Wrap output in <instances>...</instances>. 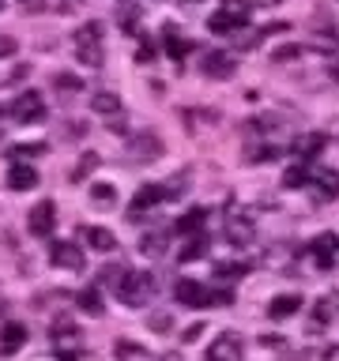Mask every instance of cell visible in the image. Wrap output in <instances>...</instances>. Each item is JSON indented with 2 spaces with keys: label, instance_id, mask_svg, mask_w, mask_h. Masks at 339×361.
Masks as SVG:
<instances>
[{
  "label": "cell",
  "instance_id": "obj_1",
  "mask_svg": "<svg viewBox=\"0 0 339 361\" xmlns=\"http://www.w3.org/2000/svg\"><path fill=\"white\" fill-rule=\"evenodd\" d=\"M76 56L87 68H102L106 64V27L102 23H83L76 30Z\"/></svg>",
  "mask_w": 339,
  "mask_h": 361
},
{
  "label": "cell",
  "instance_id": "obj_2",
  "mask_svg": "<svg viewBox=\"0 0 339 361\" xmlns=\"http://www.w3.org/2000/svg\"><path fill=\"white\" fill-rule=\"evenodd\" d=\"M49 343H53V350H56V357H61V361H79V357H83V338L76 335V324L68 320V316L53 320Z\"/></svg>",
  "mask_w": 339,
  "mask_h": 361
},
{
  "label": "cell",
  "instance_id": "obj_3",
  "mask_svg": "<svg viewBox=\"0 0 339 361\" xmlns=\"http://www.w3.org/2000/svg\"><path fill=\"white\" fill-rule=\"evenodd\" d=\"M117 298L129 305V309H140V305H147L155 298V275L151 271H129V279L121 282Z\"/></svg>",
  "mask_w": 339,
  "mask_h": 361
},
{
  "label": "cell",
  "instance_id": "obj_4",
  "mask_svg": "<svg viewBox=\"0 0 339 361\" xmlns=\"http://www.w3.org/2000/svg\"><path fill=\"white\" fill-rule=\"evenodd\" d=\"M166 200H174L170 196V185H158V180H147V185L132 196L129 203V222H140L151 207H158V203H166Z\"/></svg>",
  "mask_w": 339,
  "mask_h": 361
},
{
  "label": "cell",
  "instance_id": "obj_5",
  "mask_svg": "<svg viewBox=\"0 0 339 361\" xmlns=\"http://www.w3.org/2000/svg\"><path fill=\"white\" fill-rule=\"evenodd\" d=\"M226 241L237 245V248H249L256 241V222L249 219L242 207H230L226 211Z\"/></svg>",
  "mask_w": 339,
  "mask_h": 361
},
{
  "label": "cell",
  "instance_id": "obj_6",
  "mask_svg": "<svg viewBox=\"0 0 339 361\" xmlns=\"http://www.w3.org/2000/svg\"><path fill=\"white\" fill-rule=\"evenodd\" d=\"M8 109H11V117L23 121V124H38L45 117V98L38 94V90H23V94L11 102Z\"/></svg>",
  "mask_w": 339,
  "mask_h": 361
},
{
  "label": "cell",
  "instance_id": "obj_7",
  "mask_svg": "<svg viewBox=\"0 0 339 361\" xmlns=\"http://www.w3.org/2000/svg\"><path fill=\"white\" fill-rule=\"evenodd\" d=\"M49 259H53V267H64V271H83L87 267V256L76 241H53Z\"/></svg>",
  "mask_w": 339,
  "mask_h": 361
},
{
  "label": "cell",
  "instance_id": "obj_8",
  "mask_svg": "<svg viewBox=\"0 0 339 361\" xmlns=\"http://www.w3.org/2000/svg\"><path fill=\"white\" fill-rule=\"evenodd\" d=\"M162 154V140H158V132H136L129 140V158L132 162H155V158Z\"/></svg>",
  "mask_w": 339,
  "mask_h": 361
},
{
  "label": "cell",
  "instance_id": "obj_9",
  "mask_svg": "<svg viewBox=\"0 0 339 361\" xmlns=\"http://www.w3.org/2000/svg\"><path fill=\"white\" fill-rule=\"evenodd\" d=\"M53 226H56V207H53V200L34 203L30 214H27V230H30L34 237H53Z\"/></svg>",
  "mask_w": 339,
  "mask_h": 361
},
{
  "label": "cell",
  "instance_id": "obj_10",
  "mask_svg": "<svg viewBox=\"0 0 339 361\" xmlns=\"http://www.w3.org/2000/svg\"><path fill=\"white\" fill-rule=\"evenodd\" d=\"M234 53H226V49H211V53H203V61H200V72L208 75V79H230L234 75Z\"/></svg>",
  "mask_w": 339,
  "mask_h": 361
},
{
  "label": "cell",
  "instance_id": "obj_11",
  "mask_svg": "<svg viewBox=\"0 0 339 361\" xmlns=\"http://www.w3.org/2000/svg\"><path fill=\"white\" fill-rule=\"evenodd\" d=\"M242 357H245V343L234 331H222L208 346V361H242Z\"/></svg>",
  "mask_w": 339,
  "mask_h": 361
},
{
  "label": "cell",
  "instance_id": "obj_12",
  "mask_svg": "<svg viewBox=\"0 0 339 361\" xmlns=\"http://www.w3.org/2000/svg\"><path fill=\"white\" fill-rule=\"evenodd\" d=\"M174 298L181 305H189V309H203V305H208V290H203L200 282H192V279H177L174 282Z\"/></svg>",
  "mask_w": 339,
  "mask_h": 361
},
{
  "label": "cell",
  "instance_id": "obj_13",
  "mask_svg": "<svg viewBox=\"0 0 339 361\" xmlns=\"http://www.w3.org/2000/svg\"><path fill=\"white\" fill-rule=\"evenodd\" d=\"M324 143H328V135H324V132H302L298 140H294L290 151L298 154L302 162H309V158H316V154L324 151Z\"/></svg>",
  "mask_w": 339,
  "mask_h": 361
},
{
  "label": "cell",
  "instance_id": "obj_14",
  "mask_svg": "<svg viewBox=\"0 0 339 361\" xmlns=\"http://www.w3.org/2000/svg\"><path fill=\"white\" fill-rule=\"evenodd\" d=\"M309 49L316 53H335L339 49V23H324L309 34Z\"/></svg>",
  "mask_w": 339,
  "mask_h": 361
},
{
  "label": "cell",
  "instance_id": "obj_15",
  "mask_svg": "<svg viewBox=\"0 0 339 361\" xmlns=\"http://www.w3.org/2000/svg\"><path fill=\"white\" fill-rule=\"evenodd\" d=\"M203 226H208V207H192V211H185V214L174 222V233L196 237V233H203Z\"/></svg>",
  "mask_w": 339,
  "mask_h": 361
},
{
  "label": "cell",
  "instance_id": "obj_16",
  "mask_svg": "<svg viewBox=\"0 0 339 361\" xmlns=\"http://www.w3.org/2000/svg\"><path fill=\"white\" fill-rule=\"evenodd\" d=\"M313 188H316V200H324V203L339 200V169H321L313 177Z\"/></svg>",
  "mask_w": 339,
  "mask_h": 361
},
{
  "label": "cell",
  "instance_id": "obj_17",
  "mask_svg": "<svg viewBox=\"0 0 339 361\" xmlns=\"http://www.w3.org/2000/svg\"><path fill=\"white\" fill-rule=\"evenodd\" d=\"M34 185H38V173H34V166L16 162V166L8 169V188H11V192H30Z\"/></svg>",
  "mask_w": 339,
  "mask_h": 361
},
{
  "label": "cell",
  "instance_id": "obj_18",
  "mask_svg": "<svg viewBox=\"0 0 339 361\" xmlns=\"http://www.w3.org/2000/svg\"><path fill=\"white\" fill-rule=\"evenodd\" d=\"M79 233L87 237V245L95 248V252H113V245H117V237H113L106 226H83Z\"/></svg>",
  "mask_w": 339,
  "mask_h": 361
},
{
  "label": "cell",
  "instance_id": "obj_19",
  "mask_svg": "<svg viewBox=\"0 0 339 361\" xmlns=\"http://www.w3.org/2000/svg\"><path fill=\"white\" fill-rule=\"evenodd\" d=\"M162 45H166V53L174 56V61H181L185 53H192V42H189V38H181L174 23H166V27H162Z\"/></svg>",
  "mask_w": 339,
  "mask_h": 361
},
{
  "label": "cell",
  "instance_id": "obj_20",
  "mask_svg": "<svg viewBox=\"0 0 339 361\" xmlns=\"http://www.w3.org/2000/svg\"><path fill=\"white\" fill-rule=\"evenodd\" d=\"M27 346V327L23 324H8L0 331V354H16V350Z\"/></svg>",
  "mask_w": 339,
  "mask_h": 361
},
{
  "label": "cell",
  "instance_id": "obj_21",
  "mask_svg": "<svg viewBox=\"0 0 339 361\" xmlns=\"http://www.w3.org/2000/svg\"><path fill=\"white\" fill-rule=\"evenodd\" d=\"M298 309H302L298 293H279V298L268 305V316H271V320H287V316H294Z\"/></svg>",
  "mask_w": 339,
  "mask_h": 361
},
{
  "label": "cell",
  "instance_id": "obj_22",
  "mask_svg": "<svg viewBox=\"0 0 339 361\" xmlns=\"http://www.w3.org/2000/svg\"><path fill=\"white\" fill-rule=\"evenodd\" d=\"M90 109L113 117V113H121V94L117 90H95V94H90Z\"/></svg>",
  "mask_w": 339,
  "mask_h": 361
},
{
  "label": "cell",
  "instance_id": "obj_23",
  "mask_svg": "<svg viewBox=\"0 0 339 361\" xmlns=\"http://www.w3.org/2000/svg\"><path fill=\"white\" fill-rule=\"evenodd\" d=\"M136 248H140V256H147V259H158V256H166V233H143L140 237V245H136Z\"/></svg>",
  "mask_w": 339,
  "mask_h": 361
},
{
  "label": "cell",
  "instance_id": "obj_24",
  "mask_svg": "<svg viewBox=\"0 0 339 361\" xmlns=\"http://www.w3.org/2000/svg\"><path fill=\"white\" fill-rule=\"evenodd\" d=\"M76 305H79V309H83L87 316H95V320H98L102 312H106V305H102V298H98V290H95V286L79 290V293H76Z\"/></svg>",
  "mask_w": 339,
  "mask_h": 361
},
{
  "label": "cell",
  "instance_id": "obj_25",
  "mask_svg": "<svg viewBox=\"0 0 339 361\" xmlns=\"http://www.w3.org/2000/svg\"><path fill=\"white\" fill-rule=\"evenodd\" d=\"M305 185H309V169H305V162L298 158V162H294L287 173H282V188H287V192H298V188H305Z\"/></svg>",
  "mask_w": 339,
  "mask_h": 361
},
{
  "label": "cell",
  "instance_id": "obj_26",
  "mask_svg": "<svg viewBox=\"0 0 339 361\" xmlns=\"http://www.w3.org/2000/svg\"><path fill=\"white\" fill-rule=\"evenodd\" d=\"M200 256H208V233H196V237H189V245L177 252L181 264H192V259H200Z\"/></svg>",
  "mask_w": 339,
  "mask_h": 361
},
{
  "label": "cell",
  "instance_id": "obj_27",
  "mask_svg": "<svg viewBox=\"0 0 339 361\" xmlns=\"http://www.w3.org/2000/svg\"><path fill=\"white\" fill-rule=\"evenodd\" d=\"M208 30H211V34H234V30H242V23H237L230 11L219 8V11H215V16L208 19Z\"/></svg>",
  "mask_w": 339,
  "mask_h": 361
},
{
  "label": "cell",
  "instance_id": "obj_28",
  "mask_svg": "<svg viewBox=\"0 0 339 361\" xmlns=\"http://www.w3.org/2000/svg\"><path fill=\"white\" fill-rule=\"evenodd\" d=\"M309 252H313V259H316V267H321V271H328V267H332V237H316V241L309 245Z\"/></svg>",
  "mask_w": 339,
  "mask_h": 361
},
{
  "label": "cell",
  "instance_id": "obj_29",
  "mask_svg": "<svg viewBox=\"0 0 339 361\" xmlns=\"http://www.w3.org/2000/svg\"><path fill=\"white\" fill-rule=\"evenodd\" d=\"M124 279H129V267H124V264H106L98 271V282H102V286H113V290H121Z\"/></svg>",
  "mask_w": 339,
  "mask_h": 361
},
{
  "label": "cell",
  "instance_id": "obj_30",
  "mask_svg": "<svg viewBox=\"0 0 339 361\" xmlns=\"http://www.w3.org/2000/svg\"><path fill=\"white\" fill-rule=\"evenodd\" d=\"M268 27L264 30H253V27H242V30H234V45H237V49H253V45H260V42H264L268 38Z\"/></svg>",
  "mask_w": 339,
  "mask_h": 361
},
{
  "label": "cell",
  "instance_id": "obj_31",
  "mask_svg": "<svg viewBox=\"0 0 339 361\" xmlns=\"http://www.w3.org/2000/svg\"><path fill=\"white\" fill-rule=\"evenodd\" d=\"M302 53H305V45L287 42V45H279V49L271 53V61H275V64H290V61H302Z\"/></svg>",
  "mask_w": 339,
  "mask_h": 361
},
{
  "label": "cell",
  "instance_id": "obj_32",
  "mask_svg": "<svg viewBox=\"0 0 339 361\" xmlns=\"http://www.w3.org/2000/svg\"><path fill=\"white\" fill-rule=\"evenodd\" d=\"M117 361H155V357L136 343H117Z\"/></svg>",
  "mask_w": 339,
  "mask_h": 361
},
{
  "label": "cell",
  "instance_id": "obj_33",
  "mask_svg": "<svg viewBox=\"0 0 339 361\" xmlns=\"http://www.w3.org/2000/svg\"><path fill=\"white\" fill-rule=\"evenodd\" d=\"M279 154H282V151H279L275 143H256V147H253V151H249L245 158H249V162H275Z\"/></svg>",
  "mask_w": 339,
  "mask_h": 361
},
{
  "label": "cell",
  "instance_id": "obj_34",
  "mask_svg": "<svg viewBox=\"0 0 339 361\" xmlns=\"http://www.w3.org/2000/svg\"><path fill=\"white\" fill-rule=\"evenodd\" d=\"M222 11H230V16L245 27L249 16H253V4H249V0H222Z\"/></svg>",
  "mask_w": 339,
  "mask_h": 361
},
{
  "label": "cell",
  "instance_id": "obj_35",
  "mask_svg": "<svg viewBox=\"0 0 339 361\" xmlns=\"http://www.w3.org/2000/svg\"><path fill=\"white\" fill-rule=\"evenodd\" d=\"M335 298H321L316 301V309H313V327H321V324H328L335 316V305H332Z\"/></svg>",
  "mask_w": 339,
  "mask_h": 361
},
{
  "label": "cell",
  "instance_id": "obj_36",
  "mask_svg": "<svg viewBox=\"0 0 339 361\" xmlns=\"http://www.w3.org/2000/svg\"><path fill=\"white\" fill-rule=\"evenodd\" d=\"M42 151H45L42 143H19V147H11V151H8V158H11V162H23V158H38Z\"/></svg>",
  "mask_w": 339,
  "mask_h": 361
},
{
  "label": "cell",
  "instance_id": "obj_37",
  "mask_svg": "<svg viewBox=\"0 0 339 361\" xmlns=\"http://www.w3.org/2000/svg\"><path fill=\"white\" fill-rule=\"evenodd\" d=\"M95 166H98V154H83L72 169V180H87L90 173H95Z\"/></svg>",
  "mask_w": 339,
  "mask_h": 361
},
{
  "label": "cell",
  "instance_id": "obj_38",
  "mask_svg": "<svg viewBox=\"0 0 339 361\" xmlns=\"http://www.w3.org/2000/svg\"><path fill=\"white\" fill-rule=\"evenodd\" d=\"M53 87H61V94H76V90H83V79L79 75H53Z\"/></svg>",
  "mask_w": 339,
  "mask_h": 361
},
{
  "label": "cell",
  "instance_id": "obj_39",
  "mask_svg": "<svg viewBox=\"0 0 339 361\" xmlns=\"http://www.w3.org/2000/svg\"><path fill=\"white\" fill-rule=\"evenodd\" d=\"M215 271H219V279H222V282H230V279L237 282V279H245V271H249V267H245V264H219Z\"/></svg>",
  "mask_w": 339,
  "mask_h": 361
},
{
  "label": "cell",
  "instance_id": "obj_40",
  "mask_svg": "<svg viewBox=\"0 0 339 361\" xmlns=\"http://www.w3.org/2000/svg\"><path fill=\"white\" fill-rule=\"evenodd\" d=\"M90 200L109 203V200H117V188H109V185H90Z\"/></svg>",
  "mask_w": 339,
  "mask_h": 361
},
{
  "label": "cell",
  "instance_id": "obj_41",
  "mask_svg": "<svg viewBox=\"0 0 339 361\" xmlns=\"http://www.w3.org/2000/svg\"><path fill=\"white\" fill-rule=\"evenodd\" d=\"M230 301H234V290H208V305H215V309H222Z\"/></svg>",
  "mask_w": 339,
  "mask_h": 361
},
{
  "label": "cell",
  "instance_id": "obj_42",
  "mask_svg": "<svg viewBox=\"0 0 339 361\" xmlns=\"http://www.w3.org/2000/svg\"><path fill=\"white\" fill-rule=\"evenodd\" d=\"M136 61H140V64H151L155 61V42H140V49H136Z\"/></svg>",
  "mask_w": 339,
  "mask_h": 361
},
{
  "label": "cell",
  "instance_id": "obj_43",
  "mask_svg": "<svg viewBox=\"0 0 339 361\" xmlns=\"http://www.w3.org/2000/svg\"><path fill=\"white\" fill-rule=\"evenodd\" d=\"M136 16H140V11H136L132 4H124V8H121V23H124V30H129V34L136 30Z\"/></svg>",
  "mask_w": 339,
  "mask_h": 361
},
{
  "label": "cell",
  "instance_id": "obj_44",
  "mask_svg": "<svg viewBox=\"0 0 339 361\" xmlns=\"http://www.w3.org/2000/svg\"><path fill=\"white\" fill-rule=\"evenodd\" d=\"M170 324H174V320H170L166 312H155V316H151V327H155L158 335H166V331H170Z\"/></svg>",
  "mask_w": 339,
  "mask_h": 361
},
{
  "label": "cell",
  "instance_id": "obj_45",
  "mask_svg": "<svg viewBox=\"0 0 339 361\" xmlns=\"http://www.w3.org/2000/svg\"><path fill=\"white\" fill-rule=\"evenodd\" d=\"M106 128H109V132H117V135H121V132H129V124H124V117H121V113H113V117L106 121Z\"/></svg>",
  "mask_w": 339,
  "mask_h": 361
},
{
  "label": "cell",
  "instance_id": "obj_46",
  "mask_svg": "<svg viewBox=\"0 0 339 361\" xmlns=\"http://www.w3.org/2000/svg\"><path fill=\"white\" fill-rule=\"evenodd\" d=\"M200 335H203V324H189L185 331H181V338H185V343H196Z\"/></svg>",
  "mask_w": 339,
  "mask_h": 361
},
{
  "label": "cell",
  "instance_id": "obj_47",
  "mask_svg": "<svg viewBox=\"0 0 339 361\" xmlns=\"http://www.w3.org/2000/svg\"><path fill=\"white\" fill-rule=\"evenodd\" d=\"M8 53H16V42H11V38H0V56H8Z\"/></svg>",
  "mask_w": 339,
  "mask_h": 361
},
{
  "label": "cell",
  "instance_id": "obj_48",
  "mask_svg": "<svg viewBox=\"0 0 339 361\" xmlns=\"http://www.w3.org/2000/svg\"><path fill=\"white\" fill-rule=\"evenodd\" d=\"M19 4L27 8V11H42V8H45V0H19Z\"/></svg>",
  "mask_w": 339,
  "mask_h": 361
},
{
  "label": "cell",
  "instance_id": "obj_49",
  "mask_svg": "<svg viewBox=\"0 0 339 361\" xmlns=\"http://www.w3.org/2000/svg\"><path fill=\"white\" fill-rule=\"evenodd\" d=\"M328 79H332V83H339V61L328 64Z\"/></svg>",
  "mask_w": 339,
  "mask_h": 361
},
{
  "label": "cell",
  "instance_id": "obj_50",
  "mask_svg": "<svg viewBox=\"0 0 339 361\" xmlns=\"http://www.w3.org/2000/svg\"><path fill=\"white\" fill-rule=\"evenodd\" d=\"M0 117H4V106H0Z\"/></svg>",
  "mask_w": 339,
  "mask_h": 361
},
{
  "label": "cell",
  "instance_id": "obj_51",
  "mask_svg": "<svg viewBox=\"0 0 339 361\" xmlns=\"http://www.w3.org/2000/svg\"><path fill=\"white\" fill-rule=\"evenodd\" d=\"M0 132H4V128H0Z\"/></svg>",
  "mask_w": 339,
  "mask_h": 361
},
{
  "label": "cell",
  "instance_id": "obj_52",
  "mask_svg": "<svg viewBox=\"0 0 339 361\" xmlns=\"http://www.w3.org/2000/svg\"><path fill=\"white\" fill-rule=\"evenodd\" d=\"M189 4H192V0H189Z\"/></svg>",
  "mask_w": 339,
  "mask_h": 361
},
{
  "label": "cell",
  "instance_id": "obj_53",
  "mask_svg": "<svg viewBox=\"0 0 339 361\" xmlns=\"http://www.w3.org/2000/svg\"><path fill=\"white\" fill-rule=\"evenodd\" d=\"M121 4H124V0H121Z\"/></svg>",
  "mask_w": 339,
  "mask_h": 361
}]
</instances>
